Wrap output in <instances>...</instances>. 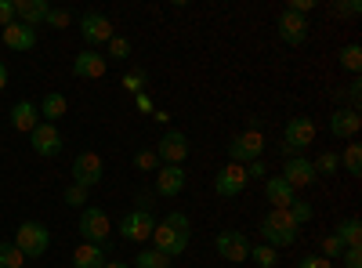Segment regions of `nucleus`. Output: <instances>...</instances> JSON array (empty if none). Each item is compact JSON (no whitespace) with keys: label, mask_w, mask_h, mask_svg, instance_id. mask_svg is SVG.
<instances>
[{"label":"nucleus","mask_w":362,"mask_h":268,"mask_svg":"<svg viewBox=\"0 0 362 268\" xmlns=\"http://www.w3.org/2000/svg\"><path fill=\"white\" fill-rule=\"evenodd\" d=\"M153 250H160V254H167V257H177V254H185V247H189V218L185 214H167L163 221H156V228H153Z\"/></svg>","instance_id":"obj_1"},{"label":"nucleus","mask_w":362,"mask_h":268,"mask_svg":"<svg viewBox=\"0 0 362 268\" xmlns=\"http://www.w3.org/2000/svg\"><path fill=\"white\" fill-rule=\"evenodd\" d=\"M257 228H261V235H264V247H272V250L293 247V243H297V235H300V228L290 221L286 211H268V214L261 218Z\"/></svg>","instance_id":"obj_2"},{"label":"nucleus","mask_w":362,"mask_h":268,"mask_svg":"<svg viewBox=\"0 0 362 268\" xmlns=\"http://www.w3.org/2000/svg\"><path fill=\"white\" fill-rule=\"evenodd\" d=\"M15 247L22 250V257H44L51 247V232L40 221H22L15 232Z\"/></svg>","instance_id":"obj_3"},{"label":"nucleus","mask_w":362,"mask_h":268,"mask_svg":"<svg viewBox=\"0 0 362 268\" xmlns=\"http://www.w3.org/2000/svg\"><path fill=\"white\" fill-rule=\"evenodd\" d=\"M315 134H319V127H315V120L312 116H293V120L283 127V153L286 156H297L300 148H308L312 141H315Z\"/></svg>","instance_id":"obj_4"},{"label":"nucleus","mask_w":362,"mask_h":268,"mask_svg":"<svg viewBox=\"0 0 362 268\" xmlns=\"http://www.w3.org/2000/svg\"><path fill=\"white\" fill-rule=\"evenodd\" d=\"M261 153H264V138H261L257 127H250V131H243V134H235V138L228 141V156H232V163H239V167L261 160Z\"/></svg>","instance_id":"obj_5"},{"label":"nucleus","mask_w":362,"mask_h":268,"mask_svg":"<svg viewBox=\"0 0 362 268\" xmlns=\"http://www.w3.org/2000/svg\"><path fill=\"white\" fill-rule=\"evenodd\" d=\"M80 235H83V243L109 247V214L98 211V206H83V214H80Z\"/></svg>","instance_id":"obj_6"},{"label":"nucleus","mask_w":362,"mask_h":268,"mask_svg":"<svg viewBox=\"0 0 362 268\" xmlns=\"http://www.w3.org/2000/svg\"><path fill=\"white\" fill-rule=\"evenodd\" d=\"M102 177H105V163H102L98 153H80V156L73 160V185L95 189Z\"/></svg>","instance_id":"obj_7"},{"label":"nucleus","mask_w":362,"mask_h":268,"mask_svg":"<svg viewBox=\"0 0 362 268\" xmlns=\"http://www.w3.org/2000/svg\"><path fill=\"white\" fill-rule=\"evenodd\" d=\"M153 228H156V218H153V211H145V206L124 214V221H119V235H124V240H131V243L153 240Z\"/></svg>","instance_id":"obj_8"},{"label":"nucleus","mask_w":362,"mask_h":268,"mask_svg":"<svg viewBox=\"0 0 362 268\" xmlns=\"http://www.w3.org/2000/svg\"><path fill=\"white\" fill-rule=\"evenodd\" d=\"M214 247H218V254H221L225 261H232V264H239V261H250V240H247L243 232H235V228L218 232Z\"/></svg>","instance_id":"obj_9"},{"label":"nucleus","mask_w":362,"mask_h":268,"mask_svg":"<svg viewBox=\"0 0 362 268\" xmlns=\"http://www.w3.org/2000/svg\"><path fill=\"white\" fill-rule=\"evenodd\" d=\"M153 153L160 156V163H170V167H181V160L189 156V138L181 134V131H167L160 141H156V148Z\"/></svg>","instance_id":"obj_10"},{"label":"nucleus","mask_w":362,"mask_h":268,"mask_svg":"<svg viewBox=\"0 0 362 268\" xmlns=\"http://www.w3.org/2000/svg\"><path fill=\"white\" fill-rule=\"evenodd\" d=\"M105 69H109V58L98 54L95 47H87L73 58V76H80V80H102Z\"/></svg>","instance_id":"obj_11"},{"label":"nucleus","mask_w":362,"mask_h":268,"mask_svg":"<svg viewBox=\"0 0 362 268\" xmlns=\"http://www.w3.org/2000/svg\"><path fill=\"white\" fill-rule=\"evenodd\" d=\"M29 145H33L37 156H47V160H51V156L62 153V134H58L54 124H37L33 134H29Z\"/></svg>","instance_id":"obj_12"},{"label":"nucleus","mask_w":362,"mask_h":268,"mask_svg":"<svg viewBox=\"0 0 362 268\" xmlns=\"http://www.w3.org/2000/svg\"><path fill=\"white\" fill-rule=\"evenodd\" d=\"M243 189H247V170L239 167V163H225L218 170V177H214V192L225 196V199H232V196H239Z\"/></svg>","instance_id":"obj_13"},{"label":"nucleus","mask_w":362,"mask_h":268,"mask_svg":"<svg viewBox=\"0 0 362 268\" xmlns=\"http://www.w3.org/2000/svg\"><path fill=\"white\" fill-rule=\"evenodd\" d=\"M80 33H83V40L87 44H109L116 33H112V22L102 15V11H87L83 18H80Z\"/></svg>","instance_id":"obj_14"},{"label":"nucleus","mask_w":362,"mask_h":268,"mask_svg":"<svg viewBox=\"0 0 362 268\" xmlns=\"http://www.w3.org/2000/svg\"><path fill=\"white\" fill-rule=\"evenodd\" d=\"M308 18L305 15H293L290 8L279 15V37H283V44H290V47H300V44H305L308 40Z\"/></svg>","instance_id":"obj_15"},{"label":"nucleus","mask_w":362,"mask_h":268,"mask_svg":"<svg viewBox=\"0 0 362 268\" xmlns=\"http://www.w3.org/2000/svg\"><path fill=\"white\" fill-rule=\"evenodd\" d=\"M283 182L286 185H293V189H300V185H312L315 182V167H312V160H305V156H290L286 163H283Z\"/></svg>","instance_id":"obj_16"},{"label":"nucleus","mask_w":362,"mask_h":268,"mask_svg":"<svg viewBox=\"0 0 362 268\" xmlns=\"http://www.w3.org/2000/svg\"><path fill=\"white\" fill-rule=\"evenodd\" d=\"M181 189H185V170L170 167V163H160V170H156V196H177Z\"/></svg>","instance_id":"obj_17"},{"label":"nucleus","mask_w":362,"mask_h":268,"mask_svg":"<svg viewBox=\"0 0 362 268\" xmlns=\"http://www.w3.org/2000/svg\"><path fill=\"white\" fill-rule=\"evenodd\" d=\"M362 131V116L351 112V109H337L334 116H329V134L334 138H355Z\"/></svg>","instance_id":"obj_18"},{"label":"nucleus","mask_w":362,"mask_h":268,"mask_svg":"<svg viewBox=\"0 0 362 268\" xmlns=\"http://www.w3.org/2000/svg\"><path fill=\"white\" fill-rule=\"evenodd\" d=\"M264 196L272 203V211H286V206L297 199V189L286 185L283 177H268V182H264Z\"/></svg>","instance_id":"obj_19"},{"label":"nucleus","mask_w":362,"mask_h":268,"mask_svg":"<svg viewBox=\"0 0 362 268\" xmlns=\"http://www.w3.org/2000/svg\"><path fill=\"white\" fill-rule=\"evenodd\" d=\"M44 18H47V4H44V0H15V22L37 29V25H44Z\"/></svg>","instance_id":"obj_20"},{"label":"nucleus","mask_w":362,"mask_h":268,"mask_svg":"<svg viewBox=\"0 0 362 268\" xmlns=\"http://www.w3.org/2000/svg\"><path fill=\"white\" fill-rule=\"evenodd\" d=\"M4 44L11 51H29V47H37V29H29L22 22H11L4 25Z\"/></svg>","instance_id":"obj_21"},{"label":"nucleus","mask_w":362,"mask_h":268,"mask_svg":"<svg viewBox=\"0 0 362 268\" xmlns=\"http://www.w3.org/2000/svg\"><path fill=\"white\" fill-rule=\"evenodd\" d=\"M105 261H109V250L95 243H80L73 254V268H105Z\"/></svg>","instance_id":"obj_22"},{"label":"nucleus","mask_w":362,"mask_h":268,"mask_svg":"<svg viewBox=\"0 0 362 268\" xmlns=\"http://www.w3.org/2000/svg\"><path fill=\"white\" fill-rule=\"evenodd\" d=\"M37 116H40V112H37L33 102H18V105L11 109V127H15L18 134H33V127L40 124Z\"/></svg>","instance_id":"obj_23"},{"label":"nucleus","mask_w":362,"mask_h":268,"mask_svg":"<svg viewBox=\"0 0 362 268\" xmlns=\"http://www.w3.org/2000/svg\"><path fill=\"white\" fill-rule=\"evenodd\" d=\"M66 109H69V102H66V95H58V91H47L37 112H40V116H47V120H44V124H58V120H62V116H66Z\"/></svg>","instance_id":"obj_24"},{"label":"nucleus","mask_w":362,"mask_h":268,"mask_svg":"<svg viewBox=\"0 0 362 268\" xmlns=\"http://www.w3.org/2000/svg\"><path fill=\"white\" fill-rule=\"evenodd\" d=\"M334 235L344 243V250L348 247H362V225H358V218H348V221H341L337 228H334Z\"/></svg>","instance_id":"obj_25"},{"label":"nucleus","mask_w":362,"mask_h":268,"mask_svg":"<svg viewBox=\"0 0 362 268\" xmlns=\"http://www.w3.org/2000/svg\"><path fill=\"white\" fill-rule=\"evenodd\" d=\"M134 261H138V268H170V264H174V261H170L167 254H160V250H141Z\"/></svg>","instance_id":"obj_26"},{"label":"nucleus","mask_w":362,"mask_h":268,"mask_svg":"<svg viewBox=\"0 0 362 268\" xmlns=\"http://www.w3.org/2000/svg\"><path fill=\"white\" fill-rule=\"evenodd\" d=\"M286 214H290V221L300 228V225H308V221H312V203H305V199H293V203L286 206Z\"/></svg>","instance_id":"obj_27"},{"label":"nucleus","mask_w":362,"mask_h":268,"mask_svg":"<svg viewBox=\"0 0 362 268\" xmlns=\"http://www.w3.org/2000/svg\"><path fill=\"white\" fill-rule=\"evenodd\" d=\"M341 66H344L348 73H358V69H362V47H358V44H348V47L341 51Z\"/></svg>","instance_id":"obj_28"},{"label":"nucleus","mask_w":362,"mask_h":268,"mask_svg":"<svg viewBox=\"0 0 362 268\" xmlns=\"http://www.w3.org/2000/svg\"><path fill=\"white\" fill-rule=\"evenodd\" d=\"M0 268H22V250L15 243H0Z\"/></svg>","instance_id":"obj_29"},{"label":"nucleus","mask_w":362,"mask_h":268,"mask_svg":"<svg viewBox=\"0 0 362 268\" xmlns=\"http://www.w3.org/2000/svg\"><path fill=\"white\" fill-rule=\"evenodd\" d=\"M337 98H348V109L358 112V105H362V80H351L344 91H337Z\"/></svg>","instance_id":"obj_30"},{"label":"nucleus","mask_w":362,"mask_h":268,"mask_svg":"<svg viewBox=\"0 0 362 268\" xmlns=\"http://www.w3.org/2000/svg\"><path fill=\"white\" fill-rule=\"evenodd\" d=\"M250 257H254L257 268H276V261H279V254L272 247H250Z\"/></svg>","instance_id":"obj_31"},{"label":"nucleus","mask_w":362,"mask_h":268,"mask_svg":"<svg viewBox=\"0 0 362 268\" xmlns=\"http://www.w3.org/2000/svg\"><path fill=\"white\" fill-rule=\"evenodd\" d=\"M312 167H315V174H337L341 156H337V153H319V160H315Z\"/></svg>","instance_id":"obj_32"},{"label":"nucleus","mask_w":362,"mask_h":268,"mask_svg":"<svg viewBox=\"0 0 362 268\" xmlns=\"http://www.w3.org/2000/svg\"><path fill=\"white\" fill-rule=\"evenodd\" d=\"M344 170L348 174H362V145H348L344 148Z\"/></svg>","instance_id":"obj_33"},{"label":"nucleus","mask_w":362,"mask_h":268,"mask_svg":"<svg viewBox=\"0 0 362 268\" xmlns=\"http://www.w3.org/2000/svg\"><path fill=\"white\" fill-rule=\"evenodd\" d=\"M134 167L138 170H160V156L153 148H141V153H134Z\"/></svg>","instance_id":"obj_34"},{"label":"nucleus","mask_w":362,"mask_h":268,"mask_svg":"<svg viewBox=\"0 0 362 268\" xmlns=\"http://www.w3.org/2000/svg\"><path fill=\"white\" fill-rule=\"evenodd\" d=\"M341 254H344V243L337 240V235H334V232H329V235H326V240H322V257H326V261H337Z\"/></svg>","instance_id":"obj_35"},{"label":"nucleus","mask_w":362,"mask_h":268,"mask_svg":"<svg viewBox=\"0 0 362 268\" xmlns=\"http://www.w3.org/2000/svg\"><path fill=\"white\" fill-rule=\"evenodd\" d=\"M329 11H334L337 18H355L362 8H358V0H337V4L334 8H329Z\"/></svg>","instance_id":"obj_36"},{"label":"nucleus","mask_w":362,"mask_h":268,"mask_svg":"<svg viewBox=\"0 0 362 268\" xmlns=\"http://www.w3.org/2000/svg\"><path fill=\"white\" fill-rule=\"evenodd\" d=\"M47 25H54V29H66L69 22H73V15L69 11H62V8H47V18H44Z\"/></svg>","instance_id":"obj_37"},{"label":"nucleus","mask_w":362,"mask_h":268,"mask_svg":"<svg viewBox=\"0 0 362 268\" xmlns=\"http://www.w3.org/2000/svg\"><path fill=\"white\" fill-rule=\"evenodd\" d=\"M109 58H131V40L127 37H112L109 40Z\"/></svg>","instance_id":"obj_38"},{"label":"nucleus","mask_w":362,"mask_h":268,"mask_svg":"<svg viewBox=\"0 0 362 268\" xmlns=\"http://www.w3.org/2000/svg\"><path fill=\"white\" fill-rule=\"evenodd\" d=\"M62 199H66V206H83V203H87V189H80V185H69Z\"/></svg>","instance_id":"obj_39"},{"label":"nucleus","mask_w":362,"mask_h":268,"mask_svg":"<svg viewBox=\"0 0 362 268\" xmlns=\"http://www.w3.org/2000/svg\"><path fill=\"white\" fill-rule=\"evenodd\" d=\"M297 268H334V261H326L322 254H305L297 261Z\"/></svg>","instance_id":"obj_40"},{"label":"nucleus","mask_w":362,"mask_h":268,"mask_svg":"<svg viewBox=\"0 0 362 268\" xmlns=\"http://www.w3.org/2000/svg\"><path fill=\"white\" fill-rule=\"evenodd\" d=\"M145 80H148V76H145V73L138 69V73H127V76H124V87H127L131 95H141V87H145Z\"/></svg>","instance_id":"obj_41"},{"label":"nucleus","mask_w":362,"mask_h":268,"mask_svg":"<svg viewBox=\"0 0 362 268\" xmlns=\"http://www.w3.org/2000/svg\"><path fill=\"white\" fill-rule=\"evenodd\" d=\"M341 261H344V268H362V250H358V247H348V250L341 254Z\"/></svg>","instance_id":"obj_42"},{"label":"nucleus","mask_w":362,"mask_h":268,"mask_svg":"<svg viewBox=\"0 0 362 268\" xmlns=\"http://www.w3.org/2000/svg\"><path fill=\"white\" fill-rule=\"evenodd\" d=\"M15 22V0H0V25Z\"/></svg>","instance_id":"obj_43"},{"label":"nucleus","mask_w":362,"mask_h":268,"mask_svg":"<svg viewBox=\"0 0 362 268\" xmlns=\"http://www.w3.org/2000/svg\"><path fill=\"white\" fill-rule=\"evenodd\" d=\"M290 11L308 18V11H315V0H290Z\"/></svg>","instance_id":"obj_44"},{"label":"nucleus","mask_w":362,"mask_h":268,"mask_svg":"<svg viewBox=\"0 0 362 268\" xmlns=\"http://www.w3.org/2000/svg\"><path fill=\"white\" fill-rule=\"evenodd\" d=\"M243 170H247V182H250V177H264V163H261V160H254V163H247Z\"/></svg>","instance_id":"obj_45"},{"label":"nucleus","mask_w":362,"mask_h":268,"mask_svg":"<svg viewBox=\"0 0 362 268\" xmlns=\"http://www.w3.org/2000/svg\"><path fill=\"white\" fill-rule=\"evenodd\" d=\"M138 109H141V112H153V98H148V95H138Z\"/></svg>","instance_id":"obj_46"},{"label":"nucleus","mask_w":362,"mask_h":268,"mask_svg":"<svg viewBox=\"0 0 362 268\" xmlns=\"http://www.w3.org/2000/svg\"><path fill=\"white\" fill-rule=\"evenodd\" d=\"M4 87H8V66L0 62V91H4Z\"/></svg>","instance_id":"obj_47"},{"label":"nucleus","mask_w":362,"mask_h":268,"mask_svg":"<svg viewBox=\"0 0 362 268\" xmlns=\"http://www.w3.org/2000/svg\"><path fill=\"white\" fill-rule=\"evenodd\" d=\"M105 268H131L127 261H105Z\"/></svg>","instance_id":"obj_48"}]
</instances>
